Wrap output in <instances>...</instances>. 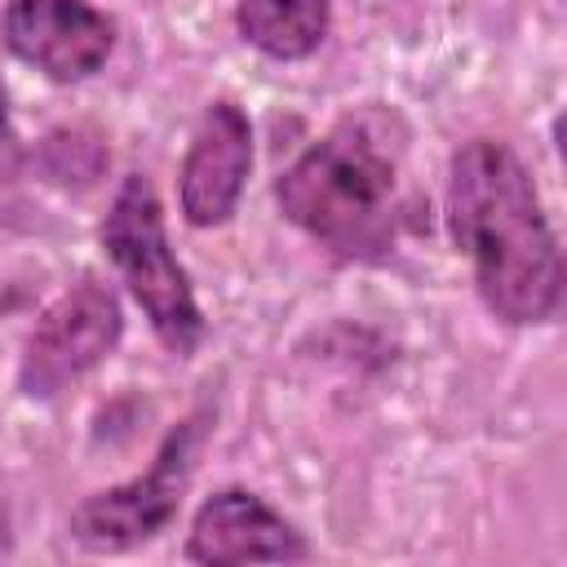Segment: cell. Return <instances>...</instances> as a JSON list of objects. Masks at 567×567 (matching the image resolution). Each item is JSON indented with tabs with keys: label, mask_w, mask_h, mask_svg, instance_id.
I'll return each instance as SVG.
<instances>
[{
	"label": "cell",
	"mask_w": 567,
	"mask_h": 567,
	"mask_svg": "<svg viewBox=\"0 0 567 567\" xmlns=\"http://www.w3.org/2000/svg\"><path fill=\"white\" fill-rule=\"evenodd\" d=\"M4 120H9V111H4V89H0V133H4Z\"/></svg>",
	"instance_id": "30bf717a"
},
{
	"label": "cell",
	"mask_w": 567,
	"mask_h": 567,
	"mask_svg": "<svg viewBox=\"0 0 567 567\" xmlns=\"http://www.w3.org/2000/svg\"><path fill=\"white\" fill-rule=\"evenodd\" d=\"M199 439H204V416H190L177 430H168V439L159 443L146 474H137L111 492L89 496L71 514V536L84 549H102V554L133 549V545L159 536L173 523V514L190 487Z\"/></svg>",
	"instance_id": "277c9868"
},
{
	"label": "cell",
	"mask_w": 567,
	"mask_h": 567,
	"mask_svg": "<svg viewBox=\"0 0 567 567\" xmlns=\"http://www.w3.org/2000/svg\"><path fill=\"white\" fill-rule=\"evenodd\" d=\"M106 257L115 261L120 279L146 310L155 337L173 354H190L204 341V315L195 306L190 279L177 266L164 230V208L146 177H128L102 221Z\"/></svg>",
	"instance_id": "3957f363"
},
{
	"label": "cell",
	"mask_w": 567,
	"mask_h": 567,
	"mask_svg": "<svg viewBox=\"0 0 567 567\" xmlns=\"http://www.w3.org/2000/svg\"><path fill=\"white\" fill-rule=\"evenodd\" d=\"M292 226L346 261H377L399 235V142L381 115L337 120L275 186Z\"/></svg>",
	"instance_id": "7a4b0ae2"
},
{
	"label": "cell",
	"mask_w": 567,
	"mask_h": 567,
	"mask_svg": "<svg viewBox=\"0 0 567 567\" xmlns=\"http://www.w3.org/2000/svg\"><path fill=\"white\" fill-rule=\"evenodd\" d=\"M447 230L474 261V284L496 319L540 323L558 310L563 252L532 173L505 142H470L452 155Z\"/></svg>",
	"instance_id": "6da1fadb"
},
{
	"label": "cell",
	"mask_w": 567,
	"mask_h": 567,
	"mask_svg": "<svg viewBox=\"0 0 567 567\" xmlns=\"http://www.w3.org/2000/svg\"><path fill=\"white\" fill-rule=\"evenodd\" d=\"M0 31L22 62L58 84L93 75L115 49L111 18L89 0H9Z\"/></svg>",
	"instance_id": "8992f818"
},
{
	"label": "cell",
	"mask_w": 567,
	"mask_h": 567,
	"mask_svg": "<svg viewBox=\"0 0 567 567\" xmlns=\"http://www.w3.org/2000/svg\"><path fill=\"white\" fill-rule=\"evenodd\" d=\"M124 315L106 284L80 279L71 284L31 328L22 363H18V390L27 399H53L75 377L97 368L115 341H120Z\"/></svg>",
	"instance_id": "5b68a950"
},
{
	"label": "cell",
	"mask_w": 567,
	"mask_h": 567,
	"mask_svg": "<svg viewBox=\"0 0 567 567\" xmlns=\"http://www.w3.org/2000/svg\"><path fill=\"white\" fill-rule=\"evenodd\" d=\"M252 168V128L235 102H213L182 159V213L190 226H221Z\"/></svg>",
	"instance_id": "52a82bcc"
},
{
	"label": "cell",
	"mask_w": 567,
	"mask_h": 567,
	"mask_svg": "<svg viewBox=\"0 0 567 567\" xmlns=\"http://www.w3.org/2000/svg\"><path fill=\"white\" fill-rule=\"evenodd\" d=\"M332 0H239V35L266 58H306L323 44Z\"/></svg>",
	"instance_id": "9c48e42d"
},
{
	"label": "cell",
	"mask_w": 567,
	"mask_h": 567,
	"mask_svg": "<svg viewBox=\"0 0 567 567\" xmlns=\"http://www.w3.org/2000/svg\"><path fill=\"white\" fill-rule=\"evenodd\" d=\"M306 540L252 492L226 487L217 496H208L195 514L190 540H186V558L190 563H292L306 558Z\"/></svg>",
	"instance_id": "ba28073f"
}]
</instances>
